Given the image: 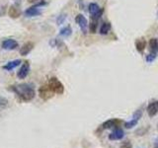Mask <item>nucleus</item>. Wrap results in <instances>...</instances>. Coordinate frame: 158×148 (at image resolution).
<instances>
[{"instance_id": "3", "label": "nucleus", "mask_w": 158, "mask_h": 148, "mask_svg": "<svg viewBox=\"0 0 158 148\" xmlns=\"http://www.w3.org/2000/svg\"><path fill=\"white\" fill-rule=\"evenodd\" d=\"M141 117H142V111L141 110H137L135 113H133L131 120L130 121H127V122H125V126L127 128H128V130H131V128L135 127L137 125V122L139 121Z\"/></svg>"}, {"instance_id": "13", "label": "nucleus", "mask_w": 158, "mask_h": 148, "mask_svg": "<svg viewBox=\"0 0 158 148\" xmlns=\"http://www.w3.org/2000/svg\"><path fill=\"white\" fill-rule=\"evenodd\" d=\"M21 60L20 59H15V60H12V61H9L8 63H6L5 65L3 66V69H5V70H12V69H14L15 67L19 66L20 64H21Z\"/></svg>"}, {"instance_id": "10", "label": "nucleus", "mask_w": 158, "mask_h": 148, "mask_svg": "<svg viewBox=\"0 0 158 148\" xmlns=\"http://www.w3.org/2000/svg\"><path fill=\"white\" fill-rule=\"evenodd\" d=\"M41 14H42V11H41V9H39L38 5L30 7L25 11V16H27V17H36Z\"/></svg>"}, {"instance_id": "11", "label": "nucleus", "mask_w": 158, "mask_h": 148, "mask_svg": "<svg viewBox=\"0 0 158 148\" xmlns=\"http://www.w3.org/2000/svg\"><path fill=\"white\" fill-rule=\"evenodd\" d=\"M146 112H147L148 116H149L150 117L156 116V113H158V101L151 102L149 105L147 106Z\"/></svg>"}, {"instance_id": "22", "label": "nucleus", "mask_w": 158, "mask_h": 148, "mask_svg": "<svg viewBox=\"0 0 158 148\" xmlns=\"http://www.w3.org/2000/svg\"><path fill=\"white\" fill-rule=\"evenodd\" d=\"M8 103H9V101L7 100L6 98L0 97V110H1V109L6 108L8 106Z\"/></svg>"}, {"instance_id": "12", "label": "nucleus", "mask_w": 158, "mask_h": 148, "mask_svg": "<svg viewBox=\"0 0 158 148\" xmlns=\"http://www.w3.org/2000/svg\"><path fill=\"white\" fill-rule=\"evenodd\" d=\"M33 47H34V43H25L24 46L21 47V49H20V54H21V56H27V54H29L30 52H31Z\"/></svg>"}, {"instance_id": "1", "label": "nucleus", "mask_w": 158, "mask_h": 148, "mask_svg": "<svg viewBox=\"0 0 158 148\" xmlns=\"http://www.w3.org/2000/svg\"><path fill=\"white\" fill-rule=\"evenodd\" d=\"M11 90L19 97L20 100L24 102H30L36 96V91L32 84L22 83L11 86Z\"/></svg>"}, {"instance_id": "5", "label": "nucleus", "mask_w": 158, "mask_h": 148, "mask_svg": "<svg viewBox=\"0 0 158 148\" xmlns=\"http://www.w3.org/2000/svg\"><path fill=\"white\" fill-rule=\"evenodd\" d=\"M18 42L15 41L13 39H4L2 42L1 47L2 48L6 49V51H13L16 47H18Z\"/></svg>"}, {"instance_id": "19", "label": "nucleus", "mask_w": 158, "mask_h": 148, "mask_svg": "<svg viewBox=\"0 0 158 148\" xmlns=\"http://www.w3.org/2000/svg\"><path fill=\"white\" fill-rule=\"evenodd\" d=\"M72 33V30L71 28L69 27V26H66V27H64L60 30V32H59V35L62 37H69L71 35Z\"/></svg>"}, {"instance_id": "7", "label": "nucleus", "mask_w": 158, "mask_h": 148, "mask_svg": "<svg viewBox=\"0 0 158 148\" xmlns=\"http://www.w3.org/2000/svg\"><path fill=\"white\" fill-rule=\"evenodd\" d=\"M125 136V132L120 127H116L115 130H113L112 133L109 134V139L110 140H121Z\"/></svg>"}, {"instance_id": "4", "label": "nucleus", "mask_w": 158, "mask_h": 148, "mask_svg": "<svg viewBox=\"0 0 158 148\" xmlns=\"http://www.w3.org/2000/svg\"><path fill=\"white\" fill-rule=\"evenodd\" d=\"M75 21L78 24V26L80 27L82 33L84 35H86L87 32H88V21H87V19L84 17L82 14H79L76 16Z\"/></svg>"}, {"instance_id": "9", "label": "nucleus", "mask_w": 158, "mask_h": 148, "mask_svg": "<svg viewBox=\"0 0 158 148\" xmlns=\"http://www.w3.org/2000/svg\"><path fill=\"white\" fill-rule=\"evenodd\" d=\"M122 123V121L118 120V118H111V120H108L107 121H105L102 125L103 128H105V130H108V128H116L118 127Z\"/></svg>"}, {"instance_id": "8", "label": "nucleus", "mask_w": 158, "mask_h": 148, "mask_svg": "<svg viewBox=\"0 0 158 148\" xmlns=\"http://www.w3.org/2000/svg\"><path fill=\"white\" fill-rule=\"evenodd\" d=\"M29 72H30V64L28 61H25L21 68L19 69V71L17 72V76L19 79H25L28 76Z\"/></svg>"}, {"instance_id": "21", "label": "nucleus", "mask_w": 158, "mask_h": 148, "mask_svg": "<svg viewBox=\"0 0 158 148\" xmlns=\"http://www.w3.org/2000/svg\"><path fill=\"white\" fill-rule=\"evenodd\" d=\"M156 57H157V53L156 52H150L149 54H147V56H146V61L148 63H151V62H153L155 60Z\"/></svg>"}, {"instance_id": "15", "label": "nucleus", "mask_w": 158, "mask_h": 148, "mask_svg": "<svg viewBox=\"0 0 158 148\" xmlns=\"http://www.w3.org/2000/svg\"><path fill=\"white\" fill-rule=\"evenodd\" d=\"M146 47V42L144 39H138L135 41V47L139 52H142L145 49Z\"/></svg>"}, {"instance_id": "2", "label": "nucleus", "mask_w": 158, "mask_h": 148, "mask_svg": "<svg viewBox=\"0 0 158 148\" xmlns=\"http://www.w3.org/2000/svg\"><path fill=\"white\" fill-rule=\"evenodd\" d=\"M48 86L51 89L53 94H57V95H61L64 92V86L63 84L58 80L56 77H52L48 82Z\"/></svg>"}, {"instance_id": "6", "label": "nucleus", "mask_w": 158, "mask_h": 148, "mask_svg": "<svg viewBox=\"0 0 158 148\" xmlns=\"http://www.w3.org/2000/svg\"><path fill=\"white\" fill-rule=\"evenodd\" d=\"M39 94H40V97H41L42 99H44V100H48V99H51L53 96V93L52 92L51 89L48 88V84L40 88Z\"/></svg>"}, {"instance_id": "23", "label": "nucleus", "mask_w": 158, "mask_h": 148, "mask_svg": "<svg viewBox=\"0 0 158 148\" xmlns=\"http://www.w3.org/2000/svg\"><path fill=\"white\" fill-rule=\"evenodd\" d=\"M132 145H131V143L130 141H126V142H123L122 146L120 148H131Z\"/></svg>"}, {"instance_id": "20", "label": "nucleus", "mask_w": 158, "mask_h": 148, "mask_svg": "<svg viewBox=\"0 0 158 148\" xmlns=\"http://www.w3.org/2000/svg\"><path fill=\"white\" fill-rule=\"evenodd\" d=\"M97 26H98V20H92V22L89 24V31L92 34H95L97 31Z\"/></svg>"}, {"instance_id": "14", "label": "nucleus", "mask_w": 158, "mask_h": 148, "mask_svg": "<svg viewBox=\"0 0 158 148\" xmlns=\"http://www.w3.org/2000/svg\"><path fill=\"white\" fill-rule=\"evenodd\" d=\"M8 14H9V16L11 17V18H18L20 15H21V11L19 10V8H17L16 6H11L9 8L8 10Z\"/></svg>"}, {"instance_id": "18", "label": "nucleus", "mask_w": 158, "mask_h": 148, "mask_svg": "<svg viewBox=\"0 0 158 148\" xmlns=\"http://www.w3.org/2000/svg\"><path fill=\"white\" fill-rule=\"evenodd\" d=\"M88 10H89V13H90L91 15H95V14H97L99 11H100L101 8L99 7V5L96 4V3H90V4H89Z\"/></svg>"}, {"instance_id": "16", "label": "nucleus", "mask_w": 158, "mask_h": 148, "mask_svg": "<svg viewBox=\"0 0 158 148\" xmlns=\"http://www.w3.org/2000/svg\"><path fill=\"white\" fill-rule=\"evenodd\" d=\"M148 44H149V47H150V51L152 52H158V39L157 38H153L151 39L149 43H148Z\"/></svg>"}, {"instance_id": "17", "label": "nucleus", "mask_w": 158, "mask_h": 148, "mask_svg": "<svg viewBox=\"0 0 158 148\" xmlns=\"http://www.w3.org/2000/svg\"><path fill=\"white\" fill-rule=\"evenodd\" d=\"M111 28H112L111 24L109 23V22L103 23V25L100 28V34L101 35H107V34H109V32L111 31Z\"/></svg>"}]
</instances>
